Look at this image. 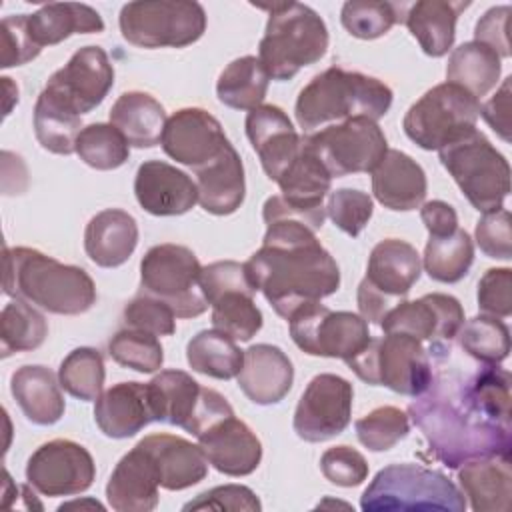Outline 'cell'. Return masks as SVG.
I'll list each match as a JSON object with an SVG mask.
<instances>
[{"label":"cell","mask_w":512,"mask_h":512,"mask_svg":"<svg viewBox=\"0 0 512 512\" xmlns=\"http://www.w3.org/2000/svg\"><path fill=\"white\" fill-rule=\"evenodd\" d=\"M262 218L266 222L262 246L244 268L254 290L288 320L304 304L332 296L340 288V270L314 230L290 214L278 194L264 202Z\"/></svg>","instance_id":"6da1fadb"},{"label":"cell","mask_w":512,"mask_h":512,"mask_svg":"<svg viewBox=\"0 0 512 512\" xmlns=\"http://www.w3.org/2000/svg\"><path fill=\"white\" fill-rule=\"evenodd\" d=\"M408 418L422 430L430 454L448 468L486 456L510 458V426L482 416L464 396L456 374L434 376L428 390L408 406Z\"/></svg>","instance_id":"7a4b0ae2"},{"label":"cell","mask_w":512,"mask_h":512,"mask_svg":"<svg viewBox=\"0 0 512 512\" xmlns=\"http://www.w3.org/2000/svg\"><path fill=\"white\" fill-rule=\"evenodd\" d=\"M2 286L10 298L62 316L84 314L96 304V286L84 268L26 246L4 248Z\"/></svg>","instance_id":"3957f363"},{"label":"cell","mask_w":512,"mask_h":512,"mask_svg":"<svg viewBox=\"0 0 512 512\" xmlns=\"http://www.w3.org/2000/svg\"><path fill=\"white\" fill-rule=\"evenodd\" d=\"M392 106V90L378 78L332 66L316 74L298 94L294 114L304 134L352 118L378 122Z\"/></svg>","instance_id":"277c9868"},{"label":"cell","mask_w":512,"mask_h":512,"mask_svg":"<svg viewBox=\"0 0 512 512\" xmlns=\"http://www.w3.org/2000/svg\"><path fill=\"white\" fill-rule=\"evenodd\" d=\"M254 6L268 12L258 60L272 80H290L298 70L318 62L326 54L328 28L316 10L300 2Z\"/></svg>","instance_id":"5b68a950"},{"label":"cell","mask_w":512,"mask_h":512,"mask_svg":"<svg viewBox=\"0 0 512 512\" xmlns=\"http://www.w3.org/2000/svg\"><path fill=\"white\" fill-rule=\"evenodd\" d=\"M364 512L442 510L464 512L466 498L458 486L438 470L420 464H390L382 468L362 492Z\"/></svg>","instance_id":"8992f818"},{"label":"cell","mask_w":512,"mask_h":512,"mask_svg":"<svg viewBox=\"0 0 512 512\" xmlns=\"http://www.w3.org/2000/svg\"><path fill=\"white\" fill-rule=\"evenodd\" d=\"M438 156L478 212L504 208L510 192V164L480 130L454 138L438 150Z\"/></svg>","instance_id":"52a82bcc"},{"label":"cell","mask_w":512,"mask_h":512,"mask_svg":"<svg viewBox=\"0 0 512 512\" xmlns=\"http://www.w3.org/2000/svg\"><path fill=\"white\" fill-rule=\"evenodd\" d=\"M348 368L370 386H386L404 396H420L432 384V362L422 342L408 334H384L346 360Z\"/></svg>","instance_id":"ba28073f"},{"label":"cell","mask_w":512,"mask_h":512,"mask_svg":"<svg viewBox=\"0 0 512 512\" xmlns=\"http://www.w3.org/2000/svg\"><path fill=\"white\" fill-rule=\"evenodd\" d=\"M140 292L168 304L178 318H196L210 306L202 288V264L182 244H156L144 254Z\"/></svg>","instance_id":"9c48e42d"},{"label":"cell","mask_w":512,"mask_h":512,"mask_svg":"<svg viewBox=\"0 0 512 512\" xmlns=\"http://www.w3.org/2000/svg\"><path fill=\"white\" fill-rule=\"evenodd\" d=\"M126 42L138 48H184L202 38L206 12L192 0H138L118 16Z\"/></svg>","instance_id":"30bf717a"},{"label":"cell","mask_w":512,"mask_h":512,"mask_svg":"<svg viewBox=\"0 0 512 512\" xmlns=\"http://www.w3.org/2000/svg\"><path fill=\"white\" fill-rule=\"evenodd\" d=\"M478 116V98L452 82H442L408 108L402 128L422 150H440L454 138L474 130Z\"/></svg>","instance_id":"8fae6325"},{"label":"cell","mask_w":512,"mask_h":512,"mask_svg":"<svg viewBox=\"0 0 512 512\" xmlns=\"http://www.w3.org/2000/svg\"><path fill=\"white\" fill-rule=\"evenodd\" d=\"M148 388L156 422L180 426L196 438L234 414L220 392L200 386L184 370H162L148 382Z\"/></svg>","instance_id":"7c38bea8"},{"label":"cell","mask_w":512,"mask_h":512,"mask_svg":"<svg viewBox=\"0 0 512 512\" xmlns=\"http://www.w3.org/2000/svg\"><path fill=\"white\" fill-rule=\"evenodd\" d=\"M302 142L318 156L332 178L372 172L388 152L382 128L370 118H352L340 124H330L318 132L302 136Z\"/></svg>","instance_id":"4fadbf2b"},{"label":"cell","mask_w":512,"mask_h":512,"mask_svg":"<svg viewBox=\"0 0 512 512\" xmlns=\"http://www.w3.org/2000/svg\"><path fill=\"white\" fill-rule=\"evenodd\" d=\"M290 336L294 344L310 354L348 360L370 340L368 322L354 312L330 310L320 302L298 308L290 318Z\"/></svg>","instance_id":"5bb4252c"},{"label":"cell","mask_w":512,"mask_h":512,"mask_svg":"<svg viewBox=\"0 0 512 512\" xmlns=\"http://www.w3.org/2000/svg\"><path fill=\"white\" fill-rule=\"evenodd\" d=\"M94 478L92 454L82 444L66 438L44 442L26 462L28 484L50 498L86 492Z\"/></svg>","instance_id":"9a60e30c"},{"label":"cell","mask_w":512,"mask_h":512,"mask_svg":"<svg viewBox=\"0 0 512 512\" xmlns=\"http://www.w3.org/2000/svg\"><path fill=\"white\" fill-rule=\"evenodd\" d=\"M354 388L338 374L314 376L294 412V432L306 442H324L346 430L352 416Z\"/></svg>","instance_id":"2e32d148"},{"label":"cell","mask_w":512,"mask_h":512,"mask_svg":"<svg viewBox=\"0 0 512 512\" xmlns=\"http://www.w3.org/2000/svg\"><path fill=\"white\" fill-rule=\"evenodd\" d=\"M464 324L458 298L432 292L418 300H400L380 322L384 334H408L432 342V350H446Z\"/></svg>","instance_id":"e0dca14e"},{"label":"cell","mask_w":512,"mask_h":512,"mask_svg":"<svg viewBox=\"0 0 512 512\" xmlns=\"http://www.w3.org/2000/svg\"><path fill=\"white\" fill-rule=\"evenodd\" d=\"M114 86V66L100 46H84L56 70L44 90L82 116L102 104Z\"/></svg>","instance_id":"ac0fdd59"},{"label":"cell","mask_w":512,"mask_h":512,"mask_svg":"<svg viewBox=\"0 0 512 512\" xmlns=\"http://www.w3.org/2000/svg\"><path fill=\"white\" fill-rule=\"evenodd\" d=\"M230 140L222 124L202 108H180L164 126L162 150L192 170L214 160Z\"/></svg>","instance_id":"d6986e66"},{"label":"cell","mask_w":512,"mask_h":512,"mask_svg":"<svg viewBox=\"0 0 512 512\" xmlns=\"http://www.w3.org/2000/svg\"><path fill=\"white\" fill-rule=\"evenodd\" d=\"M244 126L266 176L278 182L302 148L288 114L274 104H260L248 112Z\"/></svg>","instance_id":"ffe728a7"},{"label":"cell","mask_w":512,"mask_h":512,"mask_svg":"<svg viewBox=\"0 0 512 512\" xmlns=\"http://www.w3.org/2000/svg\"><path fill=\"white\" fill-rule=\"evenodd\" d=\"M134 194L142 210L152 216H180L198 202L196 182L162 160H146L138 166Z\"/></svg>","instance_id":"44dd1931"},{"label":"cell","mask_w":512,"mask_h":512,"mask_svg":"<svg viewBox=\"0 0 512 512\" xmlns=\"http://www.w3.org/2000/svg\"><path fill=\"white\" fill-rule=\"evenodd\" d=\"M208 464L226 476H248L262 460V444L240 418L226 416L198 436Z\"/></svg>","instance_id":"7402d4cb"},{"label":"cell","mask_w":512,"mask_h":512,"mask_svg":"<svg viewBox=\"0 0 512 512\" xmlns=\"http://www.w3.org/2000/svg\"><path fill=\"white\" fill-rule=\"evenodd\" d=\"M94 422L104 436L114 440L132 438L156 422L148 384L118 382L104 390L94 404Z\"/></svg>","instance_id":"603a6c76"},{"label":"cell","mask_w":512,"mask_h":512,"mask_svg":"<svg viewBox=\"0 0 512 512\" xmlns=\"http://www.w3.org/2000/svg\"><path fill=\"white\" fill-rule=\"evenodd\" d=\"M294 368L282 348L254 344L244 350V364L238 372V386L246 398L260 406L278 404L292 388Z\"/></svg>","instance_id":"cb8c5ba5"},{"label":"cell","mask_w":512,"mask_h":512,"mask_svg":"<svg viewBox=\"0 0 512 512\" xmlns=\"http://www.w3.org/2000/svg\"><path fill=\"white\" fill-rule=\"evenodd\" d=\"M138 446L150 456L160 488L184 490L202 482L208 474V460L202 448L182 436L150 434Z\"/></svg>","instance_id":"d4e9b609"},{"label":"cell","mask_w":512,"mask_h":512,"mask_svg":"<svg viewBox=\"0 0 512 512\" xmlns=\"http://www.w3.org/2000/svg\"><path fill=\"white\" fill-rule=\"evenodd\" d=\"M158 472L150 456L136 444L112 470L106 498L116 512H150L158 506Z\"/></svg>","instance_id":"484cf974"},{"label":"cell","mask_w":512,"mask_h":512,"mask_svg":"<svg viewBox=\"0 0 512 512\" xmlns=\"http://www.w3.org/2000/svg\"><path fill=\"white\" fill-rule=\"evenodd\" d=\"M194 176L198 204L206 212L214 216H228L242 206L246 196L244 166L240 154L230 142L214 160L196 168Z\"/></svg>","instance_id":"4316f807"},{"label":"cell","mask_w":512,"mask_h":512,"mask_svg":"<svg viewBox=\"0 0 512 512\" xmlns=\"http://www.w3.org/2000/svg\"><path fill=\"white\" fill-rule=\"evenodd\" d=\"M428 190L422 166L400 150H388L372 170V194L388 210L408 212L424 204Z\"/></svg>","instance_id":"83f0119b"},{"label":"cell","mask_w":512,"mask_h":512,"mask_svg":"<svg viewBox=\"0 0 512 512\" xmlns=\"http://www.w3.org/2000/svg\"><path fill=\"white\" fill-rule=\"evenodd\" d=\"M420 272L422 260L412 244L384 238L370 252L364 280L390 300L400 302L418 282Z\"/></svg>","instance_id":"f1b7e54d"},{"label":"cell","mask_w":512,"mask_h":512,"mask_svg":"<svg viewBox=\"0 0 512 512\" xmlns=\"http://www.w3.org/2000/svg\"><path fill=\"white\" fill-rule=\"evenodd\" d=\"M138 244V224L120 208H106L90 218L84 232V250L100 268L122 266Z\"/></svg>","instance_id":"f546056e"},{"label":"cell","mask_w":512,"mask_h":512,"mask_svg":"<svg viewBox=\"0 0 512 512\" xmlns=\"http://www.w3.org/2000/svg\"><path fill=\"white\" fill-rule=\"evenodd\" d=\"M464 498L476 512H508L512 500V468L506 456L474 458L458 470Z\"/></svg>","instance_id":"4dcf8cb0"},{"label":"cell","mask_w":512,"mask_h":512,"mask_svg":"<svg viewBox=\"0 0 512 512\" xmlns=\"http://www.w3.org/2000/svg\"><path fill=\"white\" fill-rule=\"evenodd\" d=\"M56 374L40 364L20 366L10 378V392L24 416L38 426H52L64 416V396Z\"/></svg>","instance_id":"1f68e13d"},{"label":"cell","mask_w":512,"mask_h":512,"mask_svg":"<svg viewBox=\"0 0 512 512\" xmlns=\"http://www.w3.org/2000/svg\"><path fill=\"white\" fill-rule=\"evenodd\" d=\"M26 26L34 44L42 50L54 46L72 34H98L104 30L102 16L88 4L50 2L34 14H26Z\"/></svg>","instance_id":"d6a6232c"},{"label":"cell","mask_w":512,"mask_h":512,"mask_svg":"<svg viewBox=\"0 0 512 512\" xmlns=\"http://www.w3.org/2000/svg\"><path fill=\"white\" fill-rule=\"evenodd\" d=\"M466 6L468 2L418 0L408 6L404 24L426 56L440 58L452 48L456 38V20Z\"/></svg>","instance_id":"836d02e7"},{"label":"cell","mask_w":512,"mask_h":512,"mask_svg":"<svg viewBox=\"0 0 512 512\" xmlns=\"http://www.w3.org/2000/svg\"><path fill=\"white\" fill-rule=\"evenodd\" d=\"M164 106L146 92H124L110 108V124L134 148H152L162 142L166 126Z\"/></svg>","instance_id":"e575fe53"},{"label":"cell","mask_w":512,"mask_h":512,"mask_svg":"<svg viewBox=\"0 0 512 512\" xmlns=\"http://www.w3.org/2000/svg\"><path fill=\"white\" fill-rule=\"evenodd\" d=\"M500 72V56L492 48L472 40L452 50L446 64V82H452L474 98H480L498 84Z\"/></svg>","instance_id":"d590c367"},{"label":"cell","mask_w":512,"mask_h":512,"mask_svg":"<svg viewBox=\"0 0 512 512\" xmlns=\"http://www.w3.org/2000/svg\"><path fill=\"white\" fill-rule=\"evenodd\" d=\"M270 76L256 56L232 60L218 76L216 96L234 110H252L262 104L268 92Z\"/></svg>","instance_id":"8d00e7d4"},{"label":"cell","mask_w":512,"mask_h":512,"mask_svg":"<svg viewBox=\"0 0 512 512\" xmlns=\"http://www.w3.org/2000/svg\"><path fill=\"white\" fill-rule=\"evenodd\" d=\"M186 360L198 374L230 380L238 376L244 364V350L236 346V340L220 330H200L190 338L186 346Z\"/></svg>","instance_id":"74e56055"},{"label":"cell","mask_w":512,"mask_h":512,"mask_svg":"<svg viewBox=\"0 0 512 512\" xmlns=\"http://www.w3.org/2000/svg\"><path fill=\"white\" fill-rule=\"evenodd\" d=\"M82 132V116L74 114L50 92L42 90L34 106V134L40 146L52 154L68 156L76 152Z\"/></svg>","instance_id":"f35d334b"},{"label":"cell","mask_w":512,"mask_h":512,"mask_svg":"<svg viewBox=\"0 0 512 512\" xmlns=\"http://www.w3.org/2000/svg\"><path fill=\"white\" fill-rule=\"evenodd\" d=\"M474 262V242L470 234L456 228L446 236H430L424 248L422 266L426 274L444 284L460 282Z\"/></svg>","instance_id":"ab89813d"},{"label":"cell","mask_w":512,"mask_h":512,"mask_svg":"<svg viewBox=\"0 0 512 512\" xmlns=\"http://www.w3.org/2000/svg\"><path fill=\"white\" fill-rule=\"evenodd\" d=\"M254 288H232L214 296L212 326L234 340L248 342L262 328V312L254 302Z\"/></svg>","instance_id":"60d3db41"},{"label":"cell","mask_w":512,"mask_h":512,"mask_svg":"<svg viewBox=\"0 0 512 512\" xmlns=\"http://www.w3.org/2000/svg\"><path fill=\"white\" fill-rule=\"evenodd\" d=\"M48 336V322L32 304L14 298L0 314V354L8 358L14 352L36 350Z\"/></svg>","instance_id":"b9f144b4"},{"label":"cell","mask_w":512,"mask_h":512,"mask_svg":"<svg viewBox=\"0 0 512 512\" xmlns=\"http://www.w3.org/2000/svg\"><path fill=\"white\" fill-rule=\"evenodd\" d=\"M468 402L488 420L510 426V372L498 364H486L468 380L462 378Z\"/></svg>","instance_id":"7bdbcfd3"},{"label":"cell","mask_w":512,"mask_h":512,"mask_svg":"<svg viewBox=\"0 0 512 512\" xmlns=\"http://www.w3.org/2000/svg\"><path fill=\"white\" fill-rule=\"evenodd\" d=\"M462 350L482 364H500L510 352L508 326L488 314H478L462 324L458 332Z\"/></svg>","instance_id":"ee69618b"},{"label":"cell","mask_w":512,"mask_h":512,"mask_svg":"<svg viewBox=\"0 0 512 512\" xmlns=\"http://www.w3.org/2000/svg\"><path fill=\"white\" fill-rule=\"evenodd\" d=\"M104 358L96 348H74L60 364V386L74 398L90 402L102 394L104 386Z\"/></svg>","instance_id":"f6af8a7d"},{"label":"cell","mask_w":512,"mask_h":512,"mask_svg":"<svg viewBox=\"0 0 512 512\" xmlns=\"http://www.w3.org/2000/svg\"><path fill=\"white\" fill-rule=\"evenodd\" d=\"M76 154L94 170H114L128 160L130 144L112 124L94 122L78 134Z\"/></svg>","instance_id":"bcb514c9"},{"label":"cell","mask_w":512,"mask_h":512,"mask_svg":"<svg viewBox=\"0 0 512 512\" xmlns=\"http://www.w3.org/2000/svg\"><path fill=\"white\" fill-rule=\"evenodd\" d=\"M402 4L352 0L342 6V26L360 40H374L384 36L396 22H404Z\"/></svg>","instance_id":"7dc6e473"},{"label":"cell","mask_w":512,"mask_h":512,"mask_svg":"<svg viewBox=\"0 0 512 512\" xmlns=\"http://www.w3.org/2000/svg\"><path fill=\"white\" fill-rule=\"evenodd\" d=\"M108 352L112 360L120 366L132 368L142 374H152L160 370L164 362V350L160 340L154 334L136 328L118 330L108 342Z\"/></svg>","instance_id":"c3c4849f"},{"label":"cell","mask_w":512,"mask_h":512,"mask_svg":"<svg viewBox=\"0 0 512 512\" xmlns=\"http://www.w3.org/2000/svg\"><path fill=\"white\" fill-rule=\"evenodd\" d=\"M356 436L362 446L372 452H386L410 432V418L396 406H380L358 418Z\"/></svg>","instance_id":"681fc988"},{"label":"cell","mask_w":512,"mask_h":512,"mask_svg":"<svg viewBox=\"0 0 512 512\" xmlns=\"http://www.w3.org/2000/svg\"><path fill=\"white\" fill-rule=\"evenodd\" d=\"M374 212V202L370 194L356 188H338L330 192L326 214L344 234L356 238L366 224L370 222Z\"/></svg>","instance_id":"f907efd6"},{"label":"cell","mask_w":512,"mask_h":512,"mask_svg":"<svg viewBox=\"0 0 512 512\" xmlns=\"http://www.w3.org/2000/svg\"><path fill=\"white\" fill-rule=\"evenodd\" d=\"M126 328L150 332L154 336H170L176 332V314L162 300L140 292L134 296L122 312Z\"/></svg>","instance_id":"816d5d0a"},{"label":"cell","mask_w":512,"mask_h":512,"mask_svg":"<svg viewBox=\"0 0 512 512\" xmlns=\"http://www.w3.org/2000/svg\"><path fill=\"white\" fill-rule=\"evenodd\" d=\"M320 470L324 478L336 486L352 488L368 478L366 458L352 446H332L320 458Z\"/></svg>","instance_id":"f5cc1de1"},{"label":"cell","mask_w":512,"mask_h":512,"mask_svg":"<svg viewBox=\"0 0 512 512\" xmlns=\"http://www.w3.org/2000/svg\"><path fill=\"white\" fill-rule=\"evenodd\" d=\"M476 244L488 258L510 260L512 258V230L510 212L506 208L484 212L476 222Z\"/></svg>","instance_id":"db71d44e"},{"label":"cell","mask_w":512,"mask_h":512,"mask_svg":"<svg viewBox=\"0 0 512 512\" xmlns=\"http://www.w3.org/2000/svg\"><path fill=\"white\" fill-rule=\"evenodd\" d=\"M476 298L482 314L508 318L512 314V270L488 268L478 282Z\"/></svg>","instance_id":"11a10c76"},{"label":"cell","mask_w":512,"mask_h":512,"mask_svg":"<svg viewBox=\"0 0 512 512\" xmlns=\"http://www.w3.org/2000/svg\"><path fill=\"white\" fill-rule=\"evenodd\" d=\"M2 56L0 66L12 68L22 66L30 60H34L42 50L34 44L28 26H26V14H12L2 20Z\"/></svg>","instance_id":"9f6ffc18"},{"label":"cell","mask_w":512,"mask_h":512,"mask_svg":"<svg viewBox=\"0 0 512 512\" xmlns=\"http://www.w3.org/2000/svg\"><path fill=\"white\" fill-rule=\"evenodd\" d=\"M262 508L258 496L242 484H224L198 494L184 504V510H246L258 512Z\"/></svg>","instance_id":"6f0895ef"},{"label":"cell","mask_w":512,"mask_h":512,"mask_svg":"<svg viewBox=\"0 0 512 512\" xmlns=\"http://www.w3.org/2000/svg\"><path fill=\"white\" fill-rule=\"evenodd\" d=\"M510 6H494L480 16L474 28V40L492 48L500 58H510V38H508V20H510Z\"/></svg>","instance_id":"680465c9"},{"label":"cell","mask_w":512,"mask_h":512,"mask_svg":"<svg viewBox=\"0 0 512 512\" xmlns=\"http://www.w3.org/2000/svg\"><path fill=\"white\" fill-rule=\"evenodd\" d=\"M510 76H506L496 90V94L480 106V116L484 122L504 140L510 142V130H512V120H510Z\"/></svg>","instance_id":"91938a15"},{"label":"cell","mask_w":512,"mask_h":512,"mask_svg":"<svg viewBox=\"0 0 512 512\" xmlns=\"http://www.w3.org/2000/svg\"><path fill=\"white\" fill-rule=\"evenodd\" d=\"M420 218L430 236H446L458 228L456 210L444 200H430L420 206Z\"/></svg>","instance_id":"94428289"},{"label":"cell","mask_w":512,"mask_h":512,"mask_svg":"<svg viewBox=\"0 0 512 512\" xmlns=\"http://www.w3.org/2000/svg\"><path fill=\"white\" fill-rule=\"evenodd\" d=\"M356 300H358V310L360 316L366 322L378 324L382 322V318L398 304L394 300H390L388 296H384L382 292H378L374 286H370L366 280H362L358 284V292H356Z\"/></svg>","instance_id":"6125c7cd"},{"label":"cell","mask_w":512,"mask_h":512,"mask_svg":"<svg viewBox=\"0 0 512 512\" xmlns=\"http://www.w3.org/2000/svg\"><path fill=\"white\" fill-rule=\"evenodd\" d=\"M86 504H92V506H96L98 510H104V506H102L100 502H96V500H90V502H78V500H74V502L62 504L58 510H66V508H82V506H86Z\"/></svg>","instance_id":"be15d7a7"}]
</instances>
